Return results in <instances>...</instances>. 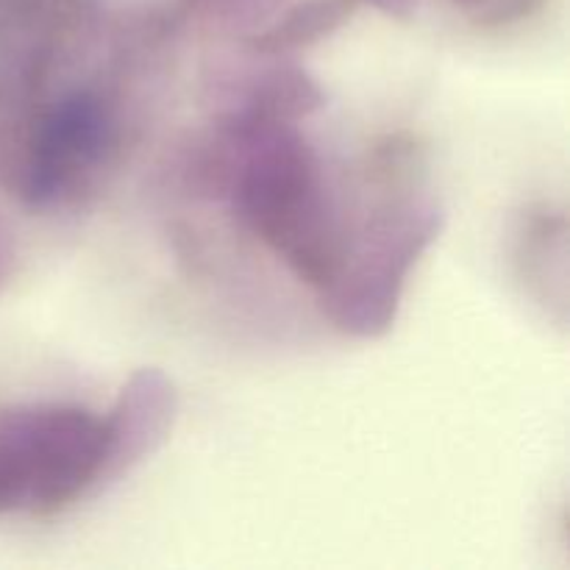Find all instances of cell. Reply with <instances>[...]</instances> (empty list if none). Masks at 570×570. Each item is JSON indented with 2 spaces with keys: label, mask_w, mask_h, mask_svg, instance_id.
<instances>
[{
  "label": "cell",
  "mask_w": 570,
  "mask_h": 570,
  "mask_svg": "<svg viewBox=\"0 0 570 570\" xmlns=\"http://www.w3.org/2000/svg\"><path fill=\"white\" fill-rule=\"evenodd\" d=\"M323 89L317 87L315 78L301 67L284 65L271 67L262 76L254 78V87L248 89L239 115L259 122H293L315 115L323 106Z\"/></svg>",
  "instance_id": "cell-7"
},
{
  "label": "cell",
  "mask_w": 570,
  "mask_h": 570,
  "mask_svg": "<svg viewBox=\"0 0 570 570\" xmlns=\"http://www.w3.org/2000/svg\"><path fill=\"white\" fill-rule=\"evenodd\" d=\"M234 139L232 195L245 226L306 282L323 289L343 271L345 239L315 148L287 122L228 111Z\"/></svg>",
  "instance_id": "cell-1"
},
{
  "label": "cell",
  "mask_w": 570,
  "mask_h": 570,
  "mask_svg": "<svg viewBox=\"0 0 570 570\" xmlns=\"http://www.w3.org/2000/svg\"><path fill=\"white\" fill-rule=\"evenodd\" d=\"M109 142V117L95 95L76 92L48 111L33 137L28 165V195L56 200L83 170L95 165Z\"/></svg>",
  "instance_id": "cell-5"
},
{
  "label": "cell",
  "mask_w": 570,
  "mask_h": 570,
  "mask_svg": "<svg viewBox=\"0 0 570 570\" xmlns=\"http://www.w3.org/2000/svg\"><path fill=\"white\" fill-rule=\"evenodd\" d=\"M443 212L432 198H399L379 206L362 243L332 284L317 289V304L337 332L373 340L393 328L406 276L438 239Z\"/></svg>",
  "instance_id": "cell-3"
},
{
  "label": "cell",
  "mask_w": 570,
  "mask_h": 570,
  "mask_svg": "<svg viewBox=\"0 0 570 570\" xmlns=\"http://www.w3.org/2000/svg\"><path fill=\"white\" fill-rule=\"evenodd\" d=\"M178 393L173 379L159 367H142L122 384L109 415L100 417L104 456L95 490L117 482L122 473L154 454L173 432Z\"/></svg>",
  "instance_id": "cell-4"
},
{
  "label": "cell",
  "mask_w": 570,
  "mask_h": 570,
  "mask_svg": "<svg viewBox=\"0 0 570 570\" xmlns=\"http://www.w3.org/2000/svg\"><path fill=\"white\" fill-rule=\"evenodd\" d=\"M354 9L356 0H306V3L295 6L287 17H282L276 26L256 33L250 39V48L267 56L309 48L337 31L354 14Z\"/></svg>",
  "instance_id": "cell-8"
},
{
  "label": "cell",
  "mask_w": 570,
  "mask_h": 570,
  "mask_svg": "<svg viewBox=\"0 0 570 570\" xmlns=\"http://www.w3.org/2000/svg\"><path fill=\"white\" fill-rule=\"evenodd\" d=\"M543 9V0H482L476 6V26L482 28H504L512 22H521Z\"/></svg>",
  "instance_id": "cell-9"
},
{
  "label": "cell",
  "mask_w": 570,
  "mask_h": 570,
  "mask_svg": "<svg viewBox=\"0 0 570 570\" xmlns=\"http://www.w3.org/2000/svg\"><path fill=\"white\" fill-rule=\"evenodd\" d=\"M104 456L100 417L81 406L0 410V512L53 515L95 493Z\"/></svg>",
  "instance_id": "cell-2"
},
{
  "label": "cell",
  "mask_w": 570,
  "mask_h": 570,
  "mask_svg": "<svg viewBox=\"0 0 570 570\" xmlns=\"http://www.w3.org/2000/svg\"><path fill=\"white\" fill-rule=\"evenodd\" d=\"M518 265L523 282L538 284L543 301L566 306L568 293V217L549 204L529 206L518 232Z\"/></svg>",
  "instance_id": "cell-6"
}]
</instances>
